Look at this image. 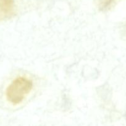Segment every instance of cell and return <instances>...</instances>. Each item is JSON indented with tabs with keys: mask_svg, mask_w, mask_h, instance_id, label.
Masks as SVG:
<instances>
[{
	"mask_svg": "<svg viewBox=\"0 0 126 126\" xmlns=\"http://www.w3.org/2000/svg\"><path fill=\"white\" fill-rule=\"evenodd\" d=\"M16 11L15 0H0V22L12 18Z\"/></svg>",
	"mask_w": 126,
	"mask_h": 126,
	"instance_id": "cell-2",
	"label": "cell"
},
{
	"mask_svg": "<svg viewBox=\"0 0 126 126\" xmlns=\"http://www.w3.org/2000/svg\"><path fill=\"white\" fill-rule=\"evenodd\" d=\"M116 1V0H98V6L99 9L102 11H107Z\"/></svg>",
	"mask_w": 126,
	"mask_h": 126,
	"instance_id": "cell-3",
	"label": "cell"
},
{
	"mask_svg": "<svg viewBox=\"0 0 126 126\" xmlns=\"http://www.w3.org/2000/svg\"><path fill=\"white\" fill-rule=\"evenodd\" d=\"M32 89L33 82L31 80L23 76L16 78L6 88V99L14 105L20 104Z\"/></svg>",
	"mask_w": 126,
	"mask_h": 126,
	"instance_id": "cell-1",
	"label": "cell"
}]
</instances>
